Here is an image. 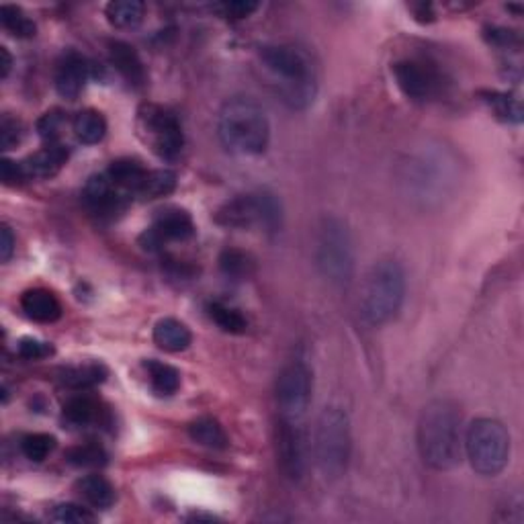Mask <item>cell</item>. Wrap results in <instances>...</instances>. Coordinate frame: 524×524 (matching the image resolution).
I'll list each match as a JSON object with an SVG mask.
<instances>
[{
  "mask_svg": "<svg viewBox=\"0 0 524 524\" xmlns=\"http://www.w3.org/2000/svg\"><path fill=\"white\" fill-rule=\"evenodd\" d=\"M463 418L451 399H432L418 420V451L435 471H451L463 457Z\"/></svg>",
  "mask_w": 524,
  "mask_h": 524,
  "instance_id": "1",
  "label": "cell"
},
{
  "mask_svg": "<svg viewBox=\"0 0 524 524\" xmlns=\"http://www.w3.org/2000/svg\"><path fill=\"white\" fill-rule=\"evenodd\" d=\"M260 62L277 81V90L291 109L310 107L318 93L316 66L297 45L274 43L260 50Z\"/></svg>",
  "mask_w": 524,
  "mask_h": 524,
  "instance_id": "2",
  "label": "cell"
},
{
  "mask_svg": "<svg viewBox=\"0 0 524 524\" xmlns=\"http://www.w3.org/2000/svg\"><path fill=\"white\" fill-rule=\"evenodd\" d=\"M218 135L229 152L258 156L268 146L271 126L258 103L248 96H234L220 109Z\"/></svg>",
  "mask_w": 524,
  "mask_h": 524,
  "instance_id": "3",
  "label": "cell"
},
{
  "mask_svg": "<svg viewBox=\"0 0 524 524\" xmlns=\"http://www.w3.org/2000/svg\"><path fill=\"white\" fill-rule=\"evenodd\" d=\"M405 295V274L399 262L385 258L373 265L366 274L360 313L369 326H383L397 316Z\"/></svg>",
  "mask_w": 524,
  "mask_h": 524,
  "instance_id": "4",
  "label": "cell"
},
{
  "mask_svg": "<svg viewBox=\"0 0 524 524\" xmlns=\"http://www.w3.org/2000/svg\"><path fill=\"white\" fill-rule=\"evenodd\" d=\"M463 449L477 474L486 477L497 475L510 458V435L506 426L494 418H477L467 428Z\"/></svg>",
  "mask_w": 524,
  "mask_h": 524,
  "instance_id": "5",
  "label": "cell"
},
{
  "mask_svg": "<svg viewBox=\"0 0 524 524\" xmlns=\"http://www.w3.org/2000/svg\"><path fill=\"white\" fill-rule=\"evenodd\" d=\"M318 467L326 477H340L351 458V424L349 416L340 408H326L318 418L316 438Z\"/></svg>",
  "mask_w": 524,
  "mask_h": 524,
  "instance_id": "6",
  "label": "cell"
},
{
  "mask_svg": "<svg viewBox=\"0 0 524 524\" xmlns=\"http://www.w3.org/2000/svg\"><path fill=\"white\" fill-rule=\"evenodd\" d=\"M316 265L334 285H346L352 277L355 258H352L351 235L343 221L336 218H326L318 227Z\"/></svg>",
  "mask_w": 524,
  "mask_h": 524,
  "instance_id": "7",
  "label": "cell"
},
{
  "mask_svg": "<svg viewBox=\"0 0 524 524\" xmlns=\"http://www.w3.org/2000/svg\"><path fill=\"white\" fill-rule=\"evenodd\" d=\"M218 224L226 227L246 229L258 226L266 232H279L283 221V209L274 195L260 191L250 195L234 196L215 215Z\"/></svg>",
  "mask_w": 524,
  "mask_h": 524,
  "instance_id": "8",
  "label": "cell"
},
{
  "mask_svg": "<svg viewBox=\"0 0 524 524\" xmlns=\"http://www.w3.org/2000/svg\"><path fill=\"white\" fill-rule=\"evenodd\" d=\"M137 126L162 160H174L182 152L185 137L179 119L170 111L158 104H143L137 113Z\"/></svg>",
  "mask_w": 524,
  "mask_h": 524,
  "instance_id": "9",
  "label": "cell"
},
{
  "mask_svg": "<svg viewBox=\"0 0 524 524\" xmlns=\"http://www.w3.org/2000/svg\"><path fill=\"white\" fill-rule=\"evenodd\" d=\"M312 371L304 363L287 365L277 379V404L281 414L291 420H299L312 402Z\"/></svg>",
  "mask_w": 524,
  "mask_h": 524,
  "instance_id": "10",
  "label": "cell"
},
{
  "mask_svg": "<svg viewBox=\"0 0 524 524\" xmlns=\"http://www.w3.org/2000/svg\"><path fill=\"white\" fill-rule=\"evenodd\" d=\"M391 72L397 89L416 103L430 101L441 87L435 68L420 60H399L393 64Z\"/></svg>",
  "mask_w": 524,
  "mask_h": 524,
  "instance_id": "11",
  "label": "cell"
},
{
  "mask_svg": "<svg viewBox=\"0 0 524 524\" xmlns=\"http://www.w3.org/2000/svg\"><path fill=\"white\" fill-rule=\"evenodd\" d=\"M82 196L90 212L96 213L98 218H115L117 213H123V209L127 207L126 191L115 187L107 174H96L89 179Z\"/></svg>",
  "mask_w": 524,
  "mask_h": 524,
  "instance_id": "12",
  "label": "cell"
},
{
  "mask_svg": "<svg viewBox=\"0 0 524 524\" xmlns=\"http://www.w3.org/2000/svg\"><path fill=\"white\" fill-rule=\"evenodd\" d=\"M277 457L281 469L285 471L287 477L299 480L304 475L305 455H304V436L297 426V420L285 418L281 420L277 428Z\"/></svg>",
  "mask_w": 524,
  "mask_h": 524,
  "instance_id": "13",
  "label": "cell"
},
{
  "mask_svg": "<svg viewBox=\"0 0 524 524\" xmlns=\"http://www.w3.org/2000/svg\"><path fill=\"white\" fill-rule=\"evenodd\" d=\"M90 78V66L76 51H68L62 56L56 68V90L66 101H76L87 87Z\"/></svg>",
  "mask_w": 524,
  "mask_h": 524,
  "instance_id": "14",
  "label": "cell"
},
{
  "mask_svg": "<svg viewBox=\"0 0 524 524\" xmlns=\"http://www.w3.org/2000/svg\"><path fill=\"white\" fill-rule=\"evenodd\" d=\"M152 232L158 235L162 242H185L195 234V224L193 218L189 215L185 209L179 207H166L162 212L156 213Z\"/></svg>",
  "mask_w": 524,
  "mask_h": 524,
  "instance_id": "15",
  "label": "cell"
},
{
  "mask_svg": "<svg viewBox=\"0 0 524 524\" xmlns=\"http://www.w3.org/2000/svg\"><path fill=\"white\" fill-rule=\"evenodd\" d=\"M66 160H68V150L56 142L31 154L27 160H23V166L29 179H51L60 173Z\"/></svg>",
  "mask_w": 524,
  "mask_h": 524,
  "instance_id": "16",
  "label": "cell"
},
{
  "mask_svg": "<svg viewBox=\"0 0 524 524\" xmlns=\"http://www.w3.org/2000/svg\"><path fill=\"white\" fill-rule=\"evenodd\" d=\"M21 307L25 316L39 324H54L62 316V304L48 289H29L23 293Z\"/></svg>",
  "mask_w": 524,
  "mask_h": 524,
  "instance_id": "17",
  "label": "cell"
},
{
  "mask_svg": "<svg viewBox=\"0 0 524 524\" xmlns=\"http://www.w3.org/2000/svg\"><path fill=\"white\" fill-rule=\"evenodd\" d=\"M109 60L115 66V70L119 72L129 84H134V87H142V84L146 82V68H143L142 58L135 51L134 45H129L126 42H111Z\"/></svg>",
  "mask_w": 524,
  "mask_h": 524,
  "instance_id": "18",
  "label": "cell"
},
{
  "mask_svg": "<svg viewBox=\"0 0 524 524\" xmlns=\"http://www.w3.org/2000/svg\"><path fill=\"white\" fill-rule=\"evenodd\" d=\"M154 343L166 352H182L193 343V334L176 318H162L154 326Z\"/></svg>",
  "mask_w": 524,
  "mask_h": 524,
  "instance_id": "19",
  "label": "cell"
},
{
  "mask_svg": "<svg viewBox=\"0 0 524 524\" xmlns=\"http://www.w3.org/2000/svg\"><path fill=\"white\" fill-rule=\"evenodd\" d=\"M146 174L148 170L143 168L140 162L129 160V158L115 160L107 170V176L113 181L115 187H119L121 191L134 193V195L137 193V189H140L143 179H146Z\"/></svg>",
  "mask_w": 524,
  "mask_h": 524,
  "instance_id": "20",
  "label": "cell"
},
{
  "mask_svg": "<svg viewBox=\"0 0 524 524\" xmlns=\"http://www.w3.org/2000/svg\"><path fill=\"white\" fill-rule=\"evenodd\" d=\"M189 436L193 438V443L213 451H224L229 443L221 424L209 416L196 418L195 422H191V426H189Z\"/></svg>",
  "mask_w": 524,
  "mask_h": 524,
  "instance_id": "21",
  "label": "cell"
},
{
  "mask_svg": "<svg viewBox=\"0 0 524 524\" xmlns=\"http://www.w3.org/2000/svg\"><path fill=\"white\" fill-rule=\"evenodd\" d=\"M78 494L84 497V502L93 508H109L115 502V488L103 475H84L76 483Z\"/></svg>",
  "mask_w": 524,
  "mask_h": 524,
  "instance_id": "22",
  "label": "cell"
},
{
  "mask_svg": "<svg viewBox=\"0 0 524 524\" xmlns=\"http://www.w3.org/2000/svg\"><path fill=\"white\" fill-rule=\"evenodd\" d=\"M72 129H74L78 142L87 143V146H95L107 134V121H104V117L98 111L84 109L74 117Z\"/></svg>",
  "mask_w": 524,
  "mask_h": 524,
  "instance_id": "23",
  "label": "cell"
},
{
  "mask_svg": "<svg viewBox=\"0 0 524 524\" xmlns=\"http://www.w3.org/2000/svg\"><path fill=\"white\" fill-rule=\"evenodd\" d=\"M104 15L117 29H135L143 21V4L137 0H115L107 4Z\"/></svg>",
  "mask_w": 524,
  "mask_h": 524,
  "instance_id": "24",
  "label": "cell"
},
{
  "mask_svg": "<svg viewBox=\"0 0 524 524\" xmlns=\"http://www.w3.org/2000/svg\"><path fill=\"white\" fill-rule=\"evenodd\" d=\"M220 268L226 277L244 281L250 279L254 271H257V260L248 252L238 250V248H227V250L220 254Z\"/></svg>",
  "mask_w": 524,
  "mask_h": 524,
  "instance_id": "25",
  "label": "cell"
},
{
  "mask_svg": "<svg viewBox=\"0 0 524 524\" xmlns=\"http://www.w3.org/2000/svg\"><path fill=\"white\" fill-rule=\"evenodd\" d=\"M482 101L489 104L497 119L506 123H520L522 121V104L520 98L508 93H497V90H483Z\"/></svg>",
  "mask_w": 524,
  "mask_h": 524,
  "instance_id": "26",
  "label": "cell"
},
{
  "mask_svg": "<svg viewBox=\"0 0 524 524\" xmlns=\"http://www.w3.org/2000/svg\"><path fill=\"white\" fill-rule=\"evenodd\" d=\"M146 371L152 383V389L158 396H173L181 388V373L173 365L160 363V360H148Z\"/></svg>",
  "mask_w": 524,
  "mask_h": 524,
  "instance_id": "27",
  "label": "cell"
},
{
  "mask_svg": "<svg viewBox=\"0 0 524 524\" xmlns=\"http://www.w3.org/2000/svg\"><path fill=\"white\" fill-rule=\"evenodd\" d=\"M176 189V174L173 170L160 168V170H148L146 179L137 189V196L142 199H160V196L170 195Z\"/></svg>",
  "mask_w": 524,
  "mask_h": 524,
  "instance_id": "28",
  "label": "cell"
},
{
  "mask_svg": "<svg viewBox=\"0 0 524 524\" xmlns=\"http://www.w3.org/2000/svg\"><path fill=\"white\" fill-rule=\"evenodd\" d=\"M107 377V371L101 365H82L68 366L62 371V383L70 389H89L103 383Z\"/></svg>",
  "mask_w": 524,
  "mask_h": 524,
  "instance_id": "29",
  "label": "cell"
},
{
  "mask_svg": "<svg viewBox=\"0 0 524 524\" xmlns=\"http://www.w3.org/2000/svg\"><path fill=\"white\" fill-rule=\"evenodd\" d=\"M207 312L209 318L227 334H244L248 330V320L242 316L240 310H235L232 305L213 301V304H209Z\"/></svg>",
  "mask_w": 524,
  "mask_h": 524,
  "instance_id": "30",
  "label": "cell"
},
{
  "mask_svg": "<svg viewBox=\"0 0 524 524\" xmlns=\"http://www.w3.org/2000/svg\"><path fill=\"white\" fill-rule=\"evenodd\" d=\"M66 463H70L72 467L78 469H93V467H103L107 463V453L101 444L96 443H87V444H76L66 451Z\"/></svg>",
  "mask_w": 524,
  "mask_h": 524,
  "instance_id": "31",
  "label": "cell"
},
{
  "mask_svg": "<svg viewBox=\"0 0 524 524\" xmlns=\"http://www.w3.org/2000/svg\"><path fill=\"white\" fill-rule=\"evenodd\" d=\"M62 416L68 424L74 426H87L90 422H95L98 418V405L93 402V399L87 396H76L70 397L68 402L64 404L62 408Z\"/></svg>",
  "mask_w": 524,
  "mask_h": 524,
  "instance_id": "32",
  "label": "cell"
},
{
  "mask_svg": "<svg viewBox=\"0 0 524 524\" xmlns=\"http://www.w3.org/2000/svg\"><path fill=\"white\" fill-rule=\"evenodd\" d=\"M0 23L3 27L11 33V35L21 37V39H29L35 35V23L25 15V12L19 9V6L12 4H3L0 6Z\"/></svg>",
  "mask_w": 524,
  "mask_h": 524,
  "instance_id": "33",
  "label": "cell"
},
{
  "mask_svg": "<svg viewBox=\"0 0 524 524\" xmlns=\"http://www.w3.org/2000/svg\"><path fill=\"white\" fill-rule=\"evenodd\" d=\"M56 449V436L45 435V432H33V435L23 436L21 451L23 455L33 463H42L48 458Z\"/></svg>",
  "mask_w": 524,
  "mask_h": 524,
  "instance_id": "34",
  "label": "cell"
},
{
  "mask_svg": "<svg viewBox=\"0 0 524 524\" xmlns=\"http://www.w3.org/2000/svg\"><path fill=\"white\" fill-rule=\"evenodd\" d=\"M50 520L60 522V524H89V522H95L96 516L93 514V510L90 508H84L81 504L66 502L54 506V510H51L50 514Z\"/></svg>",
  "mask_w": 524,
  "mask_h": 524,
  "instance_id": "35",
  "label": "cell"
},
{
  "mask_svg": "<svg viewBox=\"0 0 524 524\" xmlns=\"http://www.w3.org/2000/svg\"><path fill=\"white\" fill-rule=\"evenodd\" d=\"M66 123V117L62 111H48V113H43L42 117H39L37 121V134L43 137L45 142L48 143H56L58 137H60L62 134V127Z\"/></svg>",
  "mask_w": 524,
  "mask_h": 524,
  "instance_id": "36",
  "label": "cell"
},
{
  "mask_svg": "<svg viewBox=\"0 0 524 524\" xmlns=\"http://www.w3.org/2000/svg\"><path fill=\"white\" fill-rule=\"evenodd\" d=\"M17 352L19 357L25 358V360H42V358H48L54 355V346L50 343H43V340H37V338H21L17 344Z\"/></svg>",
  "mask_w": 524,
  "mask_h": 524,
  "instance_id": "37",
  "label": "cell"
},
{
  "mask_svg": "<svg viewBox=\"0 0 524 524\" xmlns=\"http://www.w3.org/2000/svg\"><path fill=\"white\" fill-rule=\"evenodd\" d=\"M23 137V127L17 119H12L9 115H3L0 119V148L3 150H12L21 142Z\"/></svg>",
  "mask_w": 524,
  "mask_h": 524,
  "instance_id": "38",
  "label": "cell"
},
{
  "mask_svg": "<svg viewBox=\"0 0 524 524\" xmlns=\"http://www.w3.org/2000/svg\"><path fill=\"white\" fill-rule=\"evenodd\" d=\"M258 3H250V0H234V3H221L215 4L213 9L220 12L221 17L227 19H246L250 17L254 11H258Z\"/></svg>",
  "mask_w": 524,
  "mask_h": 524,
  "instance_id": "39",
  "label": "cell"
},
{
  "mask_svg": "<svg viewBox=\"0 0 524 524\" xmlns=\"http://www.w3.org/2000/svg\"><path fill=\"white\" fill-rule=\"evenodd\" d=\"M0 179H3L6 187H15V185H21L25 181H29V176H27V170L23 166V162L4 158L0 162Z\"/></svg>",
  "mask_w": 524,
  "mask_h": 524,
  "instance_id": "40",
  "label": "cell"
},
{
  "mask_svg": "<svg viewBox=\"0 0 524 524\" xmlns=\"http://www.w3.org/2000/svg\"><path fill=\"white\" fill-rule=\"evenodd\" d=\"M486 39L491 43L496 45V48H514V45L520 43V37L519 33L510 31V29H504V27H488L486 29Z\"/></svg>",
  "mask_w": 524,
  "mask_h": 524,
  "instance_id": "41",
  "label": "cell"
},
{
  "mask_svg": "<svg viewBox=\"0 0 524 524\" xmlns=\"http://www.w3.org/2000/svg\"><path fill=\"white\" fill-rule=\"evenodd\" d=\"M12 252H15V235H12L9 226H3L0 229V258L3 262H9Z\"/></svg>",
  "mask_w": 524,
  "mask_h": 524,
  "instance_id": "42",
  "label": "cell"
},
{
  "mask_svg": "<svg viewBox=\"0 0 524 524\" xmlns=\"http://www.w3.org/2000/svg\"><path fill=\"white\" fill-rule=\"evenodd\" d=\"M11 66H12V58L9 54V50L0 48V76H3V78L9 76Z\"/></svg>",
  "mask_w": 524,
  "mask_h": 524,
  "instance_id": "43",
  "label": "cell"
}]
</instances>
